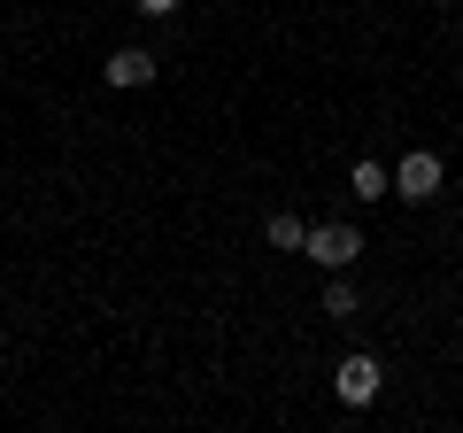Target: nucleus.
Segmentation results:
<instances>
[{"mask_svg":"<svg viewBox=\"0 0 463 433\" xmlns=\"http://www.w3.org/2000/svg\"><path fill=\"white\" fill-rule=\"evenodd\" d=\"M309 264H325V271H347L355 264V255H364V233H355V225H347V216H325V225H309Z\"/></svg>","mask_w":463,"mask_h":433,"instance_id":"f257e3e1","label":"nucleus"},{"mask_svg":"<svg viewBox=\"0 0 463 433\" xmlns=\"http://www.w3.org/2000/svg\"><path fill=\"white\" fill-rule=\"evenodd\" d=\"M440 186H448V163H440L432 148H410V155L394 163V201H432Z\"/></svg>","mask_w":463,"mask_h":433,"instance_id":"f03ea898","label":"nucleus"},{"mask_svg":"<svg viewBox=\"0 0 463 433\" xmlns=\"http://www.w3.org/2000/svg\"><path fill=\"white\" fill-rule=\"evenodd\" d=\"M332 387H340L347 410H371V402H379V387H386V371H379V356H340Z\"/></svg>","mask_w":463,"mask_h":433,"instance_id":"7ed1b4c3","label":"nucleus"},{"mask_svg":"<svg viewBox=\"0 0 463 433\" xmlns=\"http://www.w3.org/2000/svg\"><path fill=\"white\" fill-rule=\"evenodd\" d=\"M100 78H109L116 93H132V85H155V54H147V47H116L109 63H100Z\"/></svg>","mask_w":463,"mask_h":433,"instance_id":"20e7f679","label":"nucleus"},{"mask_svg":"<svg viewBox=\"0 0 463 433\" xmlns=\"http://www.w3.org/2000/svg\"><path fill=\"white\" fill-rule=\"evenodd\" d=\"M263 240H270L279 255H301V248H309V225H301L294 209H270V216H263Z\"/></svg>","mask_w":463,"mask_h":433,"instance_id":"39448f33","label":"nucleus"},{"mask_svg":"<svg viewBox=\"0 0 463 433\" xmlns=\"http://www.w3.org/2000/svg\"><path fill=\"white\" fill-rule=\"evenodd\" d=\"M347 186H355L364 201H386V194H394V178H386V163H371V155H364L355 170H347Z\"/></svg>","mask_w":463,"mask_h":433,"instance_id":"423d86ee","label":"nucleus"},{"mask_svg":"<svg viewBox=\"0 0 463 433\" xmlns=\"http://www.w3.org/2000/svg\"><path fill=\"white\" fill-rule=\"evenodd\" d=\"M325 317H355V286H347V279L325 286Z\"/></svg>","mask_w":463,"mask_h":433,"instance_id":"0eeeda50","label":"nucleus"},{"mask_svg":"<svg viewBox=\"0 0 463 433\" xmlns=\"http://www.w3.org/2000/svg\"><path fill=\"white\" fill-rule=\"evenodd\" d=\"M185 0H139V16H178Z\"/></svg>","mask_w":463,"mask_h":433,"instance_id":"6e6552de","label":"nucleus"}]
</instances>
